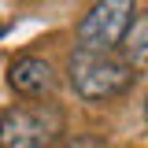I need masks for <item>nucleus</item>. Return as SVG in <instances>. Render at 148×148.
Listing matches in <instances>:
<instances>
[{
    "label": "nucleus",
    "instance_id": "1",
    "mask_svg": "<svg viewBox=\"0 0 148 148\" xmlns=\"http://www.w3.org/2000/svg\"><path fill=\"white\" fill-rule=\"evenodd\" d=\"M67 137V111L56 100H34L0 111V148H56Z\"/></svg>",
    "mask_w": 148,
    "mask_h": 148
},
{
    "label": "nucleus",
    "instance_id": "2",
    "mask_svg": "<svg viewBox=\"0 0 148 148\" xmlns=\"http://www.w3.org/2000/svg\"><path fill=\"white\" fill-rule=\"evenodd\" d=\"M67 74H71V85L82 100L89 104H104L115 100L133 85V67L126 59H119L115 52H85V48H74L67 59Z\"/></svg>",
    "mask_w": 148,
    "mask_h": 148
},
{
    "label": "nucleus",
    "instance_id": "3",
    "mask_svg": "<svg viewBox=\"0 0 148 148\" xmlns=\"http://www.w3.org/2000/svg\"><path fill=\"white\" fill-rule=\"evenodd\" d=\"M137 4L133 0H96L89 15L78 22V48L85 52H115L126 30L133 26Z\"/></svg>",
    "mask_w": 148,
    "mask_h": 148
},
{
    "label": "nucleus",
    "instance_id": "4",
    "mask_svg": "<svg viewBox=\"0 0 148 148\" xmlns=\"http://www.w3.org/2000/svg\"><path fill=\"white\" fill-rule=\"evenodd\" d=\"M8 82H11V89L22 92V96H30V100H52V92L59 89V74L48 59H41V56H18L11 59V67H8Z\"/></svg>",
    "mask_w": 148,
    "mask_h": 148
},
{
    "label": "nucleus",
    "instance_id": "5",
    "mask_svg": "<svg viewBox=\"0 0 148 148\" xmlns=\"http://www.w3.org/2000/svg\"><path fill=\"white\" fill-rule=\"evenodd\" d=\"M122 48H126V63L133 71H148V15L133 18V26L122 37Z\"/></svg>",
    "mask_w": 148,
    "mask_h": 148
},
{
    "label": "nucleus",
    "instance_id": "6",
    "mask_svg": "<svg viewBox=\"0 0 148 148\" xmlns=\"http://www.w3.org/2000/svg\"><path fill=\"white\" fill-rule=\"evenodd\" d=\"M145 122H148V96H145Z\"/></svg>",
    "mask_w": 148,
    "mask_h": 148
}]
</instances>
